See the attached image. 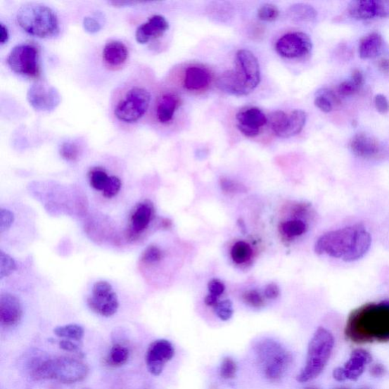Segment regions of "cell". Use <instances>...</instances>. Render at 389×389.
<instances>
[{
  "label": "cell",
  "mask_w": 389,
  "mask_h": 389,
  "mask_svg": "<svg viewBox=\"0 0 389 389\" xmlns=\"http://www.w3.org/2000/svg\"><path fill=\"white\" fill-rule=\"evenodd\" d=\"M103 60L108 68L117 70L125 64L129 58V50L125 43L112 40L103 47Z\"/></svg>",
  "instance_id": "obj_21"
},
{
  "label": "cell",
  "mask_w": 389,
  "mask_h": 389,
  "mask_svg": "<svg viewBox=\"0 0 389 389\" xmlns=\"http://www.w3.org/2000/svg\"><path fill=\"white\" fill-rule=\"evenodd\" d=\"M352 82L358 89L362 87L364 82L363 73L358 70H354L352 72Z\"/></svg>",
  "instance_id": "obj_50"
},
{
  "label": "cell",
  "mask_w": 389,
  "mask_h": 389,
  "mask_svg": "<svg viewBox=\"0 0 389 389\" xmlns=\"http://www.w3.org/2000/svg\"><path fill=\"white\" fill-rule=\"evenodd\" d=\"M212 75L210 71L200 66H191L185 72L184 84L186 89L202 91L210 87Z\"/></svg>",
  "instance_id": "obj_22"
},
{
  "label": "cell",
  "mask_w": 389,
  "mask_h": 389,
  "mask_svg": "<svg viewBox=\"0 0 389 389\" xmlns=\"http://www.w3.org/2000/svg\"><path fill=\"white\" fill-rule=\"evenodd\" d=\"M20 300L11 293H2L0 297V322L4 327L16 326L23 317Z\"/></svg>",
  "instance_id": "obj_17"
},
{
  "label": "cell",
  "mask_w": 389,
  "mask_h": 389,
  "mask_svg": "<svg viewBox=\"0 0 389 389\" xmlns=\"http://www.w3.org/2000/svg\"><path fill=\"white\" fill-rule=\"evenodd\" d=\"M383 44V37L372 33L364 37L359 46V54L362 59H373L381 53Z\"/></svg>",
  "instance_id": "obj_23"
},
{
  "label": "cell",
  "mask_w": 389,
  "mask_h": 389,
  "mask_svg": "<svg viewBox=\"0 0 389 389\" xmlns=\"http://www.w3.org/2000/svg\"><path fill=\"white\" fill-rule=\"evenodd\" d=\"M307 389H318V388H307Z\"/></svg>",
  "instance_id": "obj_54"
},
{
  "label": "cell",
  "mask_w": 389,
  "mask_h": 389,
  "mask_svg": "<svg viewBox=\"0 0 389 389\" xmlns=\"http://www.w3.org/2000/svg\"><path fill=\"white\" fill-rule=\"evenodd\" d=\"M358 89L352 81H345L340 84L338 92L343 96H350L356 93Z\"/></svg>",
  "instance_id": "obj_42"
},
{
  "label": "cell",
  "mask_w": 389,
  "mask_h": 389,
  "mask_svg": "<svg viewBox=\"0 0 389 389\" xmlns=\"http://www.w3.org/2000/svg\"><path fill=\"white\" fill-rule=\"evenodd\" d=\"M252 255L250 245L243 241L236 242L231 250V257L236 264L248 261Z\"/></svg>",
  "instance_id": "obj_28"
},
{
  "label": "cell",
  "mask_w": 389,
  "mask_h": 389,
  "mask_svg": "<svg viewBox=\"0 0 389 389\" xmlns=\"http://www.w3.org/2000/svg\"><path fill=\"white\" fill-rule=\"evenodd\" d=\"M129 355L127 346L121 343H115L109 351L106 362L111 367H120L128 362Z\"/></svg>",
  "instance_id": "obj_25"
},
{
  "label": "cell",
  "mask_w": 389,
  "mask_h": 389,
  "mask_svg": "<svg viewBox=\"0 0 389 389\" xmlns=\"http://www.w3.org/2000/svg\"><path fill=\"white\" fill-rule=\"evenodd\" d=\"M243 300L248 305L255 308H261L264 305V300L261 294L256 291H246L243 294Z\"/></svg>",
  "instance_id": "obj_39"
},
{
  "label": "cell",
  "mask_w": 389,
  "mask_h": 389,
  "mask_svg": "<svg viewBox=\"0 0 389 389\" xmlns=\"http://www.w3.org/2000/svg\"><path fill=\"white\" fill-rule=\"evenodd\" d=\"M89 368L79 358L58 357L37 364L33 369L37 379H52L63 384H73L87 377Z\"/></svg>",
  "instance_id": "obj_4"
},
{
  "label": "cell",
  "mask_w": 389,
  "mask_h": 389,
  "mask_svg": "<svg viewBox=\"0 0 389 389\" xmlns=\"http://www.w3.org/2000/svg\"><path fill=\"white\" fill-rule=\"evenodd\" d=\"M274 134L282 139H288L300 134L305 127L307 113L301 110L292 111L290 115L283 111H275L268 118Z\"/></svg>",
  "instance_id": "obj_11"
},
{
  "label": "cell",
  "mask_w": 389,
  "mask_h": 389,
  "mask_svg": "<svg viewBox=\"0 0 389 389\" xmlns=\"http://www.w3.org/2000/svg\"><path fill=\"white\" fill-rule=\"evenodd\" d=\"M151 102V94L144 85H127L117 94L113 103V113L119 121L130 125L146 115Z\"/></svg>",
  "instance_id": "obj_6"
},
{
  "label": "cell",
  "mask_w": 389,
  "mask_h": 389,
  "mask_svg": "<svg viewBox=\"0 0 389 389\" xmlns=\"http://www.w3.org/2000/svg\"><path fill=\"white\" fill-rule=\"evenodd\" d=\"M8 32L7 27L3 24H0V43L2 44L8 42Z\"/></svg>",
  "instance_id": "obj_51"
},
{
  "label": "cell",
  "mask_w": 389,
  "mask_h": 389,
  "mask_svg": "<svg viewBox=\"0 0 389 389\" xmlns=\"http://www.w3.org/2000/svg\"><path fill=\"white\" fill-rule=\"evenodd\" d=\"M360 226L362 224L347 227L321 236L315 244L316 253L326 254L331 257L350 262Z\"/></svg>",
  "instance_id": "obj_8"
},
{
  "label": "cell",
  "mask_w": 389,
  "mask_h": 389,
  "mask_svg": "<svg viewBox=\"0 0 389 389\" xmlns=\"http://www.w3.org/2000/svg\"><path fill=\"white\" fill-rule=\"evenodd\" d=\"M237 372V365L231 357H224L220 366V376L224 379H233Z\"/></svg>",
  "instance_id": "obj_34"
},
{
  "label": "cell",
  "mask_w": 389,
  "mask_h": 389,
  "mask_svg": "<svg viewBox=\"0 0 389 389\" xmlns=\"http://www.w3.org/2000/svg\"><path fill=\"white\" fill-rule=\"evenodd\" d=\"M370 374L374 377H383L386 374V369L384 365L376 364L370 369Z\"/></svg>",
  "instance_id": "obj_49"
},
{
  "label": "cell",
  "mask_w": 389,
  "mask_h": 389,
  "mask_svg": "<svg viewBox=\"0 0 389 389\" xmlns=\"http://www.w3.org/2000/svg\"><path fill=\"white\" fill-rule=\"evenodd\" d=\"M14 219V214L11 211L2 208L0 210V233L3 234L11 229Z\"/></svg>",
  "instance_id": "obj_41"
},
{
  "label": "cell",
  "mask_w": 389,
  "mask_h": 389,
  "mask_svg": "<svg viewBox=\"0 0 389 389\" xmlns=\"http://www.w3.org/2000/svg\"><path fill=\"white\" fill-rule=\"evenodd\" d=\"M163 258V253L156 245H149L141 255V262L146 264H154Z\"/></svg>",
  "instance_id": "obj_36"
},
{
  "label": "cell",
  "mask_w": 389,
  "mask_h": 389,
  "mask_svg": "<svg viewBox=\"0 0 389 389\" xmlns=\"http://www.w3.org/2000/svg\"><path fill=\"white\" fill-rule=\"evenodd\" d=\"M346 338L363 345L389 341V301L370 302L350 313L345 329Z\"/></svg>",
  "instance_id": "obj_1"
},
{
  "label": "cell",
  "mask_w": 389,
  "mask_h": 389,
  "mask_svg": "<svg viewBox=\"0 0 389 389\" xmlns=\"http://www.w3.org/2000/svg\"><path fill=\"white\" fill-rule=\"evenodd\" d=\"M315 104L319 110L325 113H329L333 109V103L331 102L324 89L317 93Z\"/></svg>",
  "instance_id": "obj_40"
},
{
  "label": "cell",
  "mask_w": 389,
  "mask_h": 389,
  "mask_svg": "<svg viewBox=\"0 0 389 389\" xmlns=\"http://www.w3.org/2000/svg\"><path fill=\"white\" fill-rule=\"evenodd\" d=\"M220 185L222 191L226 193L234 194L245 193L248 189L239 182L227 178H222L220 180Z\"/></svg>",
  "instance_id": "obj_35"
},
{
  "label": "cell",
  "mask_w": 389,
  "mask_h": 389,
  "mask_svg": "<svg viewBox=\"0 0 389 389\" xmlns=\"http://www.w3.org/2000/svg\"><path fill=\"white\" fill-rule=\"evenodd\" d=\"M307 225L300 220L288 221L281 224V230L288 237L298 236L307 231Z\"/></svg>",
  "instance_id": "obj_29"
},
{
  "label": "cell",
  "mask_w": 389,
  "mask_h": 389,
  "mask_svg": "<svg viewBox=\"0 0 389 389\" xmlns=\"http://www.w3.org/2000/svg\"><path fill=\"white\" fill-rule=\"evenodd\" d=\"M87 303L94 312L103 317L115 315L120 306L117 293L113 291L111 284L106 281L94 284L92 295L88 298Z\"/></svg>",
  "instance_id": "obj_10"
},
{
  "label": "cell",
  "mask_w": 389,
  "mask_h": 389,
  "mask_svg": "<svg viewBox=\"0 0 389 389\" xmlns=\"http://www.w3.org/2000/svg\"><path fill=\"white\" fill-rule=\"evenodd\" d=\"M214 309L217 317L222 321H229L233 317V305L229 300L218 302Z\"/></svg>",
  "instance_id": "obj_32"
},
{
  "label": "cell",
  "mask_w": 389,
  "mask_h": 389,
  "mask_svg": "<svg viewBox=\"0 0 389 389\" xmlns=\"http://www.w3.org/2000/svg\"><path fill=\"white\" fill-rule=\"evenodd\" d=\"M17 23L28 34L50 37L60 32L58 18L52 9L42 4H27L20 8Z\"/></svg>",
  "instance_id": "obj_7"
},
{
  "label": "cell",
  "mask_w": 389,
  "mask_h": 389,
  "mask_svg": "<svg viewBox=\"0 0 389 389\" xmlns=\"http://www.w3.org/2000/svg\"><path fill=\"white\" fill-rule=\"evenodd\" d=\"M16 269V264L11 255L0 253V279L8 277Z\"/></svg>",
  "instance_id": "obj_31"
},
{
  "label": "cell",
  "mask_w": 389,
  "mask_h": 389,
  "mask_svg": "<svg viewBox=\"0 0 389 389\" xmlns=\"http://www.w3.org/2000/svg\"><path fill=\"white\" fill-rule=\"evenodd\" d=\"M53 332L59 338L77 341H81L84 335L83 327L77 324L58 326L54 329Z\"/></svg>",
  "instance_id": "obj_27"
},
{
  "label": "cell",
  "mask_w": 389,
  "mask_h": 389,
  "mask_svg": "<svg viewBox=\"0 0 389 389\" xmlns=\"http://www.w3.org/2000/svg\"><path fill=\"white\" fill-rule=\"evenodd\" d=\"M109 176L106 170L100 167L94 168L89 173V181L91 186L97 189V191H103L104 186H106Z\"/></svg>",
  "instance_id": "obj_30"
},
{
  "label": "cell",
  "mask_w": 389,
  "mask_h": 389,
  "mask_svg": "<svg viewBox=\"0 0 389 389\" xmlns=\"http://www.w3.org/2000/svg\"><path fill=\"white\" fill-rule=\"evenodd\" d=\"M280 11L276 6L265 4L258 11V17L260 20L264 22H273L278 20Z\"/></svg>",
  "instance_id": "obj_33"
},
{
  "label": "cell",
  "mask_w": 389,
  "mask_h": 389,
  "mask_svg": "<svg viewBox=\"0 0 389 389\" xmlns=\"http://www.w3.org/2000/svg\"><path fill=\"white\" fill-rule=\"evenodd\" d=\"M181 99L174 92H165L158 98L155 103V116L162 125H167L174 119Z\"/></svg>",
  "instance_id": "obj_20"
},
{
  "label": "cell",
  "mask_w": 389,
  "mask_h": 389,
  "mask_svg": "<svg viewBox=\"0 0 389 389\" xmlns=\"http://www.w3.org/2000/svg\"><path fill=\"white\" fill-rule=\"evenodd\" d=\"M237 128L248 137L257 136L267 125L268 118L258 108L251 107L241 110L236 115Z\"/></svg>",
  "instance_id": "obj_15"
},
{
  "label": "cell",
  "mask_w": 389,
  "mask_h": 389,
  "mask_svg": "<svg viewBox=\"0 0 389 389\" xmlns=\"http://www.w3.org/2000/svg\"><path fill=\"white\" fill-rule=\"evenodd\" d=\"M280 295V289L276 283H269L264 289V296L268 299L274 300Z\"/></svg>",
  "instance_id": "obj_48"
},
{
  "label": "cell",
  "mask_w": 389,
  "mask_h": 389,
  "mask_svg": "<svg viewBox=\"0 0 389 389\" xmlns=\"http://www.w3.org/2000/svg\"><path fill=\"white\" fill-rule=\"evenodd\" d=\"M60 153L65 160L75 161L79 158V150L72 142H65L60 148Z\"/></svg>",
  "instance_id": "obj_38"
},
{
  "label": "cell",
  "mask_w": 389,
  "mask_h": 389,
  "mask_svg": "<svg viewBox=\"0 0 389 389\" xmlns=\"http://www.w3.org/2000/svg\"><path fill=\"white\" fill-rule=\"evenodd\" d=\"M169 23L160 15L151 17L147 23L140 25L136 32V39L139 44H146L151 39L162 37L168 30Z\"/></svg>",
  "instance_id": "obj_18"
},
{
  "label": "cell",
  "mask_w": 389,
  "mask_h": 389,
  "mask_svg": "<svg viewBox=\"0 0 389 389\" xmlns=\"http://www.w3.org/2000/svg\"><path fill=\"white\" fill-rule=\"evenodd\" d=\"M334 345L335 339L331 332L324 327L318 328L310 341L305 366L297 376V381L310 382L324 372Z\"/></svg>",
  "instance_id": "obj_5"
},
{
  "label": "cell",
  "mask_w": 389,
  "mask_h": 389,
  "mask_svg": "<svg viewBox=\"0 0 389 389\" xmlns=\"http://www.w3.org/2000/svg\"><path fill=\"white\" fill-rule=\"evenodd\" d=\"M261 72L257 58L248 50L236 53L235 70L227 71L217 80V87L234 96H245L258 87Z\"/></svg>",
  "instance_id": "obj_2"
},
{
  "label": "cell",
  "mask_w": 389,
  "mask_h": 389,
  "mask_svg": "<svg viewBox=\"0 0 389 389\" xmlns=\"http://www.w3.org/2000/svg\"><path fill=\"white\" fill-rule=\"evenodd\" d=\"M347 11L351 17L356 20H367L376 17L375 0L350 2Z\"/></svg>",
  "instance_id": "obj_24"
},
{
  "label": "cell",
  "mask_w": 389,
  "mask_h": 389,
  "mask_svg": "<svg viewBox=\"0 0 389 389\" xmlns=\"http://www.w3.org/2000/svg\"><path fill=\"white\" fill-rule=\"evenodd\" d=\"M60 347L68 352H72L78 355L79 357L83 356V353L79 347L70 340H62L59 343Z\"/></svg>",
  "instance_id": "obj_45"
},
{
  "label": "cell",
  "mask_w": 389,
  "mask_h": 389,
  "mask_svg": "<svg viewBox=\"0 0 389 389\" xmlns=\"http://www.w3.org/2000/svg\"><path fill=\"white\" fill-rule=\"evenodd\" d=\"M338 389H347V388H338Z\"/></svg>",
  "instance_id": "obj_55"
},
{
  "label": "cell",
  "mask_w": 389,
  "mask_h": 389,
  "mask_svg": "<svg viewBox=\"0 0 389 389\" xmlns=\"http://www.w3.org/2000/svg\"><path fill=\"white\" fill-rule=\"evenodd\" d=\"M84 27L87 32L91 33L97 32L101 30V25L94 18L87 17L84 20Z\"/></svg>",
  "instance_id": "obj_47"
},
{
  "label": "cell",
  "mask_w": 389,
  "mask_h": 389,
  "mask_svg": "<svg viewBox=\"0 0 389 389\" xmlns=\"http://www.w3.org/2000/svg\"><path fill=\"white\" fill-rule=\"evenodd\" d=\"M154 207L148 200L136 205L130 217V224L127 236L130 241H136L148 229L153 220Z\"/></svg>",
  "instance_id": "obj_16"
},
{
  "label": "cell",
  "mask_w": 389,
  "mask_h": 389,
  "mask_svg": "<svg viewBox=\"0 0 389 389\" xmlns=\"http://www.w3.org/2000/svg\"><path fill=\"white\" fill-rule=\"evenodd\" d=\"M288 15L293 21L310 22L315 20L317 12L310 5L298 4L289 8Z\"/></svg>",
  "instance_id": "obj_26"
},
{
  "label": "cell",
  "mask_w": 389,
  "mask_h": 389,
  "mask_svg": "<svg viewBox=\"0 0 389 389\" xmlns=\"http://www.w3.org/2000/svg\"><path fill=\"white\" fill-rule=\"evenodd\" d=\"M263 375L271 383H279L293 363V355L277 340H260L254 346Z\"/></svg>",
  "instance_id": "obj_3"
},
{
  "label": "cell",
  "mask_w": 389,
  "mask_h": 389,
  "mask_svg": "<svg viewBox=\"0 0 389 389\" xmlns=\"http://www.w3.org/2000/svg\"><path fill=\"white\" fill-rule=\"evenodd\" d=\"M378 69L381 70L382 72L384 74L389 75V59L388 58H383L382 60H379L378 63Z\"/></svg>",
  "instance_id": "obj_52"
},
{
  "label": "cell",
  "mask_w": 389,
  "mask_h": 389,
  "mask_svg": "<svg viewBox=\"0 0 389 389\" xmlns=\"http://www.w3.org/2000/svg\"><path fill=\"white\" fill-rule=\"evenodd\" d=\"M312 49L309 35L302 32H292L283 35L275 44V49L283 58H300L308 55Z\"/></svg>",
  "instance_id": "obj_12"
},
{
  "label": "cell",
  "mask_w": 389,
  "mask_h": 389,
  "mask_svg": "<svg viewBox=\"0 0 389 389\" xmlns=\"http://www.w3.org/2000/svg\"><path fill=\"white\" fill-rule=\"evenodd\" d=\"M175 355L174 347L166 339H158L151 343L146 352V363L148 372L158 376L162 374L167 363Z\"/></svg>",
  "instance_id": "obj_13"
},
{
  "label": "cell",
  "mask_w": 389,
  "mask_h": 389,
  "mask_svg": "<svg viewBox=\"0 0 389 389\" xmlns=\"http://www.w3.org/2000/svg\"><path fill=\"white\" fill-rule=\"evenodd\" d=\"M122 183L120 178L115 176L109 177L108 181L103 189V196L107 198H111L116 196L121 189Z\"/></svg>",
  "instance_id": "obj_37"
},
{
  "label": "cell",
  "mask_w": 389,
  "mask_h": 389,
  "mask_svg": "<svg viewBox=\"0 0 389 389\" xmlns=\"http://www.w3.org/2000/svg\"><path fill=\"white\" fill-rule=\"evenodd\" d=\"M372 355L364 349H356L351 353L345 366L336 368L333 377L338 382L356 381L363 375L366 366L372 362Z\"/></svg>",
  "instance_id": "obj_14"
},
{
  "label": "cell",
  "mask_w": 389,
  "mask_h": 389,
  "mask_svg": "<svg viewBox=\"0 0 389 389\" xmlns=\"http://www.w3.org/2000/svg\"><path fill=\"white\" fill-rule=\"evenodd\" d=\"M375 6L376 17H389V1L388 0H375Z\"/></svg>",
  "instance_id": "obj_43"
},
{
  "label": "cell",
  "mask_w": 389,
  "mask_h": 389,
  "mask_svg": "<svg viewBox=\"0 0 389 389\" xmlns=\"http://www.w3.org/2000/svg\"><path fill=\"white\" fill-rule=\"evenodd\" d=\"M350 147L357 157L366 159L377 158L382 155L381 145L375 138L359 134L350 141Z\"/></svg>",
  "instance_id": "obj_19"
},
{
  "label": "cell",
  "mask_w": 389,
  "mask_h": 389,
  "mask_svg": "<svg viewBox=\"0 0 389 389\" xmlns=\"http://www.w3.org/2000/svg\"><path fill=\"white\" fill-rule=\"evenodd\" d=\"M218 298L212 295V294H208V295L205 299V303L208 307H215L217 302Z\"/></svg>",
  "instance_id": "obj_53"
},
{
  "label": "cell",
  "mask_w": 389,
  "mask_h": 389,
  "mask_svg": "<svg viewBox=\"0 0 389 389\" xmlns=\"http://www.w3.org/2000/svg\"><path fill=\"white\" fill-rule=\"evenodd\" d=\"M7 64L15 73L30 79H37L41 75L39 50L33 44L17 45L9 53Z\"/></svg>",
  "instance_id": "obj_9"
},
{
  "label": "cell",
  "mask_w": 389,
  "mask_h": 389,
  "mask_svg": "<svg viewBox=\"0 0 389 389\" xmlns=\"http://www.w3.org/2000/svg\"><path fill=\"white\" fill-rule=\"evenodd\" d=\"M208 291L210 294L219 298L225 290L224 284L219 280L213 279L208 283Z\"/></svg>",
  "instance_id": "obj_44"
},
{
  "label": "cell",
  "mask_w": 389,
  "mask_h": 389,
  "mask_svg": "<svg viewBox=\"0 0 389 389\" xmlns=\"http://www.w3.org/2000/svg\"><path fill=\"white\" fill-rule=\"evenodd\" d=\"M375 106L376 110L384 115L389 110V103L383 94H377L375 97Z\"/></svg>",
  "instance_id": "obj_46"
}]
</instances>
